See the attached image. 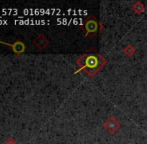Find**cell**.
Segmentation results:
<instances>
[{"instance_id": "cell-1", "label": "cell", "mask_w": 147, "mask_h": 144, "mask_svg": "<svg viewBox=\"0 0 147 144\" xmlns=\"http://www.w3.org/2000/svg\"><path fill=\"white\" fill-rule=\"evenodd\" d=\"M84 67L87 69L88 71L96 70L97 67L99 65V59L94 55H88L84 58Z\"/></svg>"}]
</instances>
